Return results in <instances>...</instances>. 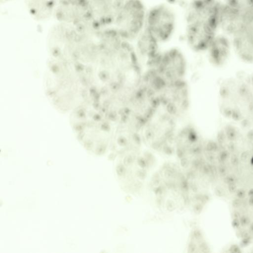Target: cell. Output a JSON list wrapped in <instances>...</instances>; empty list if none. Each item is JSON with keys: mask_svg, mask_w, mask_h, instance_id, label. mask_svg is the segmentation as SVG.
I'll list each match as a JSON object with an SVG mask.
<instances>
[{"mask_svg": "<svg viewBox=\"0 0 253 253\" xmlns=\"http://www.w3.org/2000/svg\"><path fill=\"white\" fill-rule=\"evenodd\" d=\"M232 225L235 229H238L241 226L239 218H233L232 221Z\"/></svg>", "mask_w": 253, "mask_h": 253, "instance_id": "28", "label": "cell"}, {"mask_svg": "<svg viewBox=\"0 0 253 253\" xmlns=\"http://www.w3.org/2000/svg\"><path fill=\"white\" fill-rule=\"evenodd\" d=\"M241 226L245 227L251 224V219L250 217L246 215H242L239 218Z\"/></svg>", "mask_w": 253, "mask_h": 253, "instance_id": "19", "label": "cell"}, {"mask_svg": "<svg viewBox=\"0 0 253 253\" xmlns=\"http://www.w3.org/2000/svg\"><path fill=\"white\" fill-rule=\"evenodd\" d=\"M235 193L236 197L242 200L244 199L246 196V191L241 188L238 189Z\"/></svg>", "mask_w": 253, "mask_h": 253, "instance_id": "23", "label": "cell"}, {"mask_svg": "<svg viewBox=\"0 0 253 253\" xmlns=\"http://www.w3.org/2000/svg\"><path fill=\"white\" fill-rule=\"evenodd\" d=\"M214 190L215 194L217 197H223L225 196V192L222 187L217 186Z\"/></svg>", "mask_w": 253, "mask_h": 253, "instance_id": "20", "label": "cell"}, {"mask_svg": "<svg viewBox=\"0 0 253 253\" xmlns=\"http://www.w3.org/2000/svg\"><path fill=\"white\" fill-rule=\"evenodd\" d=\"M224 182L227 185L236 183V177L233 175H229L226 176L224 179Z\"/></svg>", "mask_w": 253, "mask_h": 253, "instance_id": "21", "label": "cell"}, {"mask_svg": "<svg viewBox=\"0 0 253 253\" xmlns=\"http://www.w3.org/2000/svg\"><path fill=\"white\" fill-rule=\"evenodd\" d=\"M160 108L178 120L188 111L190 104L189 85L186 80L168 84L162 91Z\"/></svg>", "mask_w": 253, "mask_h": 253, "instance_id": "9", "label": "cell"}, {"mask_svg": "<svg viewBox=\"0 0 253 253\" xmlns=\"http://www.w3.org/2000/svg\"><path fill=\"white\" fill-rule=\"evenodd\" d=\"M252 169H253V166H252Z\"/></svg>", "mask_w": 253, "mask_h": 253, "instance_id": "35", "label": "cell"}, {"mask_svg": "<svg viewBox=\"0 0 253 253\" xmlns=\"http://www.w3.org/2000/svg\"><path fill=\"white\" fill-rule=\"evenodd\" d=\"M232 48L243 61L253 63V22L245 25L231 37Z\"/></svg>", "mask_w": 253, "mask_h": 253, "instance_id": "11", "label": "cell"}, {"mask_svg": "<svg viewBox=\"0 0 253 253\" xmlns=\"http://www.w3.org/2000/svg\"><path fill=\"white\" fill-rule=\"evenodd\" d=\"M237 186L236 183H231L228 185V190L231 193H234L237 190Z\"/></svg>", "mask_w": 253, "mask_h": 253, "instance_id": "27", "label": "cell"}, {"mask_svg": "<svg viewBox=\"0 0 253 253\" xmlns=\"http://www.w3.org/2000/svg\"><path fill=\"white\" fill-rule=\"evenodd\" d=\"M248 195L249 197L253 196V188H251L248 192Z\"/></svg>", "mask_w": 253, "mask_h": 253, "instance_id": "31", "label": "cell"}, {"mask_svg": "<svg viewBox=\"0 0 253 253\" xmlns=\"http://www.w3.org/2000/svg\"><path fill=\"white\" fill-rule=\"evenodd\" d=\"M160 108L158 96L139 82L130 97L126 117L122 121L129 122L141 129Z\"/></svg>", "mask_w": 253, "mask_h": 253, "instance_id": "8", "label": "cell"}, {"mask_svg": "<svg viewBox=\"0 0 253 253\" xmlns=\"http://www.w3.org/2000/svg\"><path fill=\"white\" fill-rule=\"evenodd\" d=\"M126 0H88L94 23L99 29L112 27Z\"/></svg>", "mask_w": 253, "mask_h": 253, "instance_id": "10", "label": "cell"}, {"mask_svg": "<svg viewBox=\"0 0 253 253\" xmlns=\"http://www.w3.org/2000/svg\"><path fill=\"white\" fill-rule=\"evenodd\" d=\"M177 120L161 108L141 129L142 141L156 150L174 146L178 130Z\"/></svg>", "mask_w": 253, "mask_h": 253, "instance_id": "4", "label": "cell"}, {"mask_svg": "<svg viewBox=\"0 0 253 253\" xmlns=\"http://www.w3.org/2000/svg\"><path fill=\"white\" fill-rule=\"evenodd\" d=\"M147 8L143 0H126L112 27L123 40L133 43L145 28Z\"/></svg>", "mask_w": 253, "mask_h": 253, "instance_id": "5", "label": "cell"}, {"mask_svg": "<svg viewBox=\"0 0 253 253\" xmlns=\"http://www.w3.org/2000/svg\"><path fill=\"white\" fill-rule=\"evenodd\" d=\"M218 107L221 115L231 123L247 125L253 123V88L250 78L234 76L219 85Z\"/></svg>", "mask_w": 253, "mask_h": 253, "instance_id": "2", "label": "cell"}, {"mask_svg": "<svg viewBox=\"0 0 253 253\" xmlns=\"http://www.w3.org/2000/svg\"><path fill=\"white\" fill-rule=\"evenodd\" d=\"M229 252L231 253H240L241 250L240 247L237 244L232 245L229 248Z\"/></svg>", "mask_w": 253, "mask_h": 253, "instance_id": "25", "label": "cell"}, {"mask_svg": "<svg viewBox=\"0 0 253 253\" xmlns=\"http://www.w3.org/2000/svg\"><path fill=\"white\" fill-rule=\"evenodd\" d=\"M222 2L188 0L184 6L183 40L193 51H206L220 29Z\"/></svg>", "mask_w": 253, "mask_h": 253, "instance_id": "1", "label": "cell"}, {"mask_svg": "<svg viewBox=\"0 0 253 253\" xmlns=\"http://www.w3.org/2000/svg\"><path fill=\"white\" fill-rule=\"evenodd\" d=\"M218 171L221 175L225 176L227 173V169L225 165L221 164L218 168Z\"/></svg>", "mask_w": 253, "mask_h": 253, "instance_id": "26", "label": "cell"}, {"mask_svg": "<svg viewBox=\"0 0 253 253\" xmlns=\"http://www.w3.org/2000/svg\"><path fill=\"white\" fill-rule=\"evenodd\" d=\"M249 229L250 231L253 234V222L249 225Z\"/></svg>", "mask_w": 253, "mask_h": 253, "instance_id": "32", "label": "cell"}, {"mask_svg": "<svg viewBox=\"0 0 253 253\" xmlns=\"http://www.w3.org/2000/svg\"><path fill=\"white\" fill-rule=\"evenodd\" d=\"M233 218H239L241 217V214L238 211H234L233 213Z\"/></svg>", "mask_w": 253, "mask_h": 253, "instance_id": "29", "label": "cell"}, {"mask_svg": "<svg viewBox=\"0 0 253 253\" xmlns=\"http://www.w3.org/2000/svg\"><path fill=\"white\" fill-rule=\"evenodd\" d=\"M53 15L59 23L81 30H100L94 23L88 0H58Z\"/></svg>", "mask_w": 253, "mask_h": 253, "instance_id": "7", "label": "cell"}, {"mask_svg": "<svg viewBox=\"0 0 253 253\" xmlns=\"http://www.w3.org/2000/svg\"><path fill=\"white\" fill-rule=\"evenodd\" d=\"M132 43L140 62L143 60L145 65L161 50V44L145 29Z\"/></svg>", "mask_w": 253, "mask_h": 253, "instance_id": "13", "label": "cell"}, {"mask_svg": "<svg viewBox=\"0 0 253 253\" xmlns=\"http://www.w3.org/2000/svg\"><path fill=\"white\" fill-rule=\"evenodd\" d=\"M58 0H24L31 15L38 20H43L54 14Z\"/></svg>", "mask_w": 253, "mask_h": 253, "instance_id": "14", "label": "cell"}, {"mask_svg": "<svg viewBox=\"0 0 253 253\" xmlns=\"http://www.w3.org/2000/svg\"><path fill=\"white\" fill-rule=\"evenodd\" d=\"M230 154L229 152L223 149L217 153L216 159L221 164H223L230 158Z\"/></svg>", "mask_w": 253, "mask_h": 253, "instance_id": "16", "label": "cell"}, {"mask_svg": "<svg viewBox=\"0 0 253 253\" xmlns=\"http://www.w3.org/2000/svg\"><path fill=\"white\" fill-rule=\"evenodd\" d=\"M248 203L249 205L253 207V196L250 197L248 200Z\"/></svg>", "mask_w": 253, "mask_h": 253, "instance_id": "30", "label": "cell"}, {"mask_svg": "<svg viewBox=\"0 0 253 253\" xmlns=\"http://www.w3.org/2000/svg\"><path fill=\"white\" fill-rule=\"evenodd\" d=\"M168 0L171 1V2H174V0Z\"/></svg>", "mask_w": 253, "mask_h": 253, "instance_id": "34", "label": "cell"}, {"mask_svg": "<svg viewBox=\"0 0 253 253\" xmlns=\"http://www.w3.org/2000/svg\"><path fill=\"white\" fill-rule=\"evenodd\" d=\"M222 2L246 23L253 22V0H223Z\"/></svg>", "mask_w": 253, "mask_h": 253, "instance_id": "15", "label": "cell"}, {"mask_svg": "<svg viewBox=\"0 0 253 253\" xmlns=\"http://www.w3.org/2000/svg\"><path fill=\"white\" fill-rule=\"evenodd\" d=\"M250 80H251V83L252 84V86L253 88V74L252 76L251 77Z\"/></svg>", "mask_w": 253, "mask_h": 253, "instance_id": "33", "label": "cell"}, {"mask_svg": "<svg viewBox=\"0 0 253 253\" xmlns=\"http://www.w3.org/2000/svg\"><path fill=\"white\" fill-rule=\"evenodd\" d=\"M178 18L173 2H160L148 7L144 29L161 44L168 42L175 36Z\"/></svg>", "mask_w": 253, "mask_h": 253, "instance_id": "3", "label": "cell"}, {"mask_svg": "<svg viewBox=\"0 0 253 253\" xmlns=\"http://www.w3.org/2000/svg\"><path fill=\"white\" fill-rule=\"evenodd\" d=\"M230 160L231 165L234 167H237L240 163V156L237 154H232L230 156Z\"/></svg>", "mask_w": 253, "mask_h": 253, "instance_id": "18", "label": "cell"}, {"mask_svg": "<svg viewBox=\"0 0 253 253\" xmlns=\"http://www.w3.org/2000/svg\"><path fill=\"white\" fill-rule=\"evenodd\" d=\"M232 49L228 36L218 33L206 51L209 61L215 67L222 66L227 61Z\"/></svg>", "mask_w": 253, "mask_h": 253, "instance_id": "12", "label": "cell"}, {"mask_svg": "<svg viewBox=\"0 0 253 253\" xmlns=\"http://www.w3.org/2000/svg\"><path fill=\"white\" fill-rule=\"evenodd\" d=\"M243 200L236 198L232 202V206L235 209H238L243 205Z\"/></svg>", "mask_w": 253, "mask_h": 253, "instance_id": "24", "label": "cell"}, {"mask_svg": "<svg viewBox=\"0 0 253 253\" xmlns=\"http://www.w3.org/2000/svg\"><path fill=\"white\" fill-rule=\"evenodd\" d=\"M168 84L186 80L188 65L186 57L178 47L160 50L146 65Z\"/></svg>", "mask_w": 253, "mask_h": 253, "instance_id": "6", "label": "cell"}, {"mask_svg": "<svg viewBox=\"0 0 253 253\" xmlns=\"http://www.w3.org/2000/svg\"><path fill=\"white\" fill-rule=\"evenodd\" d=\"M252 242V238L249 235L242 238L240 245L242 247H245L250 244Z\"/></svg>", "mask_w": 253, "mask_h": 253, "instance_id": "22", "label": "cell"}, {"mask_svg": "<svg viewBox=\"0 0 253 253\" xmlns=\"http://www.w3.org/2000/svg\"><path fill=\"white\" fill-rule=\"evenodd\" d=\"M253 155V153L251 150H244L242 151L239 155L240 160L243 163H247L250 160Z\"/></svg>", "mask_w": 253, "mask_h": 253, "instance_id": "17", "label": "cell"}]
</instances>
